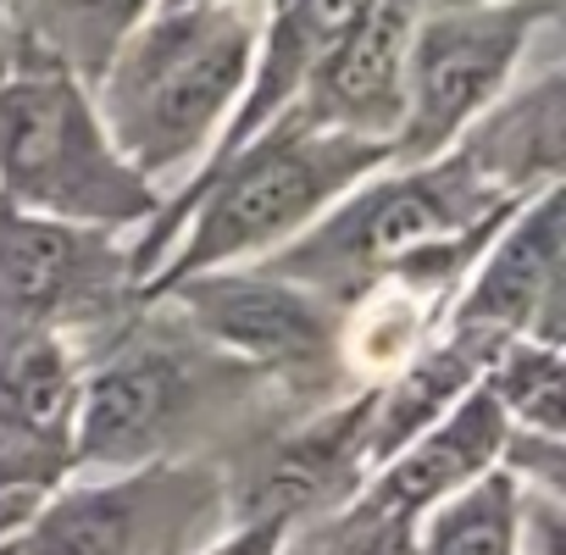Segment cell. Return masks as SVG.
<instances>
[{
  "label": "cell",
  "mask_w": 566,
  "mask_h": 555,
  "mask_svg": "<svg viewBox=\"0 0 566 555\" xmlns=\"http://www.w3.org/2000/svg\"><path fill=\"white\" fill-rule=\"evenodd\" d=\"M295 555H417V522L378 516V511H361L356 500H345L334 516L306 522Z\"/></svg>",
  "instance_id": "cell-20"
},
{
  "label": "cell",
  "mask_w": 566,
  "mask_h": 555,
  "mask_svg": "<svg viewBox=\"0 0 566 555\" xmlns=\"http://www.w3.org/2000/svg\"><path fill=\"white\" fill-rule=\"evenodd\" d=\"M373 400H378V389H361V395L317 411L295 433L272 439L244 467V483L233 494L239 522L244 516H266V522H283V527H306V522L334 516L367 483Z\"/></svg>",
  "instance_id": "cell-12"
},
{
  "label": "cell",
  "mask_w": 566,
  "mask_h": 555,
  "mask_svg": "<svg viewBox=\"0 0 566 555\" xmlns=\"http://www.w3.org/2000/svg\"><path fill=\"white\" fill-rule=\"evenodd\" d=\"M189 7H239V0H156V12H189Z\"/></svg>",
  "instance_id": "cell-22"
},
{
  "label": "cell",
  "mask_w": 566,
  "mask_h": 555,
  "mask_svg": "<svg viewBox=\"0 0 566 555\" xmlns=\"http://www.w3.org/2000/svg\"><path fill=\"white\" fill-rule=\"evenodd\" d=\"M217 516V478L189 461H150L112 483L56 489L7 555H172Z\"/></svg>",
  "instance_id": "cell-8"
},
{
  "label": "cell",
  "mask_w": 566,
  "mask_h": 555,
  "mask_svg": "<svg viewBox=\"0 0 566 555\" xmlns=\"http://www.w3.org/2000/svg\"><path fill=\"white\" fill-rule=\"evenodd\" d=\"M0 7H7V0H0Z\"/></svg>",
  "instance_id": "cell-24"
},
{
  "label": "cell",
  "mask_w": 566,
  "mask_h": 555,
  "mask_svg": "<svg viewBox=\"0 0 566 555\" xmlns=\"http://www.w3.org/2000/svg\"><path fill=\"white\" fill-rule=\"evenodd\" d=\"M555 18V0H505V7H461L433 0L406 51L400 128L389 139V167H422L444 156L505 90L538 23Z\"/></svg>",
  "instance_id": "cell-6"
},
{
  "label": "cell",
  "mask_w": 566,
  "mask_h": 555,
  "mask_svg": "<svg viewBox=\"0 0 566 555\" xmlns=\"http://www.w3.org/2000/svg\"><path fill=\"white\" fill-rule=\"evenodd\" d=\"M500 345L505 339H489V334H444L439 345L417 350L389 384H378L373 428H367V478L389 455H400L422 428H433L467 389H478Z\"/></svg>",
  "instance_id": "cell-17"
},
{
  "label": "cell",
  "mask_w": 566,
  "mask_h": 555,
  "mask_svg": "<svg viewBox=\"0 0 566 555\" xmlns=\"http://www.w3.org/2000/svg\"><path fill=\"white\" fill-rule=\"evenodd\" d=\"M156 301H178L189 334L222 350L228 362L250 367L255 378L272 373L312 389L345 362V312L266 266H217L161 290Z\"/></svg>",
  "instance_id": "cell-7"
},
{
  "label": "cell",
  "mask_w": 566,
  "mask_h": 555,
  "mask_svg": "<svg viewBox=\"0 0 566 555\" xmlns=\"http://www.w3.org/2000/svg\"><path fill=\"white\" fill-rule=\"evenodd\" d=\"M500 200H527L560 184L566 156V78L544 73L522 95L489 106L455 145H450Z\"/></svg>",
  "instance_id": "cell-16"
},
{
  "label": "cell",
  "mask_w": 566,
  "mask_h": 555,
  "mask_svg": "<svg viewBox=\"0 0 566 555\" xmlns=\"http://www.w3.org/2000/svg\"><path fill=\"white\" fill-rule=\"evenodd\" d=\"M255 373L211 350L206 339H150L134 334L84 378L78 395V444L73 467H150L178 450L222 395Z\"/></svg>",
  "instance_id": "cell-5"
},
{
  "label": "cell",
  "mask_w": 566,
  "mask_h": 555,
  "mask_svg": "<svg viewBox=\"0 0 566 555\" xmlns=\"http://www.w3.org/2000/svg\"><path fill=\"white\" fill-rule=\"evenodd\" d=\"M384 167H389V145L378 139L295 128L277 117L206 184H189L172 206H156L139 250L128 255L134 284L145 301H156L184 278L290 244L339 195H350L361 178Z\"/></svg>",
  "instance_id": "cell-1"
},
{
  "label": "cell",
  "mask_w": 566,
  "mask_h": 555,
  "mask_svg": "<svg viewBox=\"0 0 566 555\" xmlns=\"http://www.w3.org/2000/svg\"><path fill=\"white\" fill-rule=\"evenodd\" d=\"M461 7H505V0H461Z\"/></svg>",
  "instance_id": "cell-23"
},
{
  "label": "cell",
  "mask_w": 566,
  "mask_h": 555,
  "mask_svg": "<svg viewBox=\"0 0 566 555\" xmlns=\"http://www.w3.org/2000/svg\"><path fill=\"white\" fill-rule=\"evenodd\" d=\"M483 389L500 400L516 433H555L560 439V345L549 339H505L483 373Z\"/></svg>",
  "instance_id": "cell-19"
},
{
  "label": "cell",
  "mask_w": 566,
  "mask_h": 555,
  "mask_svg": "<svg viewBox=\"0 0 566 555\" xmlns=\"http://www.w3.org/2000/svg\"><path fill=\"white\" fill-rule=\"evenodd\" d=\"M0 200L106 233L161 206L156 184L117 156L90 84L34 40L0 62Z\"/></svg>",
  "instance_id": "cell-3"
},
{
  "label": "cell",
  "mask_w": 566,
  "mask_h": 555,
  "mask_svg": "<svg viewBox=\"0 0 566 555\" xmlns=\"http://www.w3.org/2000/svg\"><path fill=\"white\" fill-rule=\"evenodd\" d=\"M128 255L106 228H73L0 200V345L62 339L123 301Z\"/></svg>",
  "instance_id": "cell-9"
},
{
  "label": "cell",
  "mask_w": 566,
  "mask_h": 555,
  "mask_svg": "<svg viewBox=\"0 0 566 555\" xmlns=\"http://www.w3.org/2000/svg\"><path fill=\"white\" fill-rule=\"evenodd\" d=\"M511 206H522V200H500L455 150H444L422 167H395L384 178H361L312 228H301L290 244H277L266 255V272L290 278V284L350 312L411 250L455 239L467 228H483V222L505 217Z\"/></svg>",
  "instance_id": "cell-4"
},
{
  "label": "cell",
  "mask_w": 566,
  "mask_h": 555,
  "mask_svg": "<svg viewBox=\"0 0 566 555\" xmlns=\"http://www.w3.org/2000/svg\"><path fill=\"white\" fill-rule=\"evenodd\" d=\"M505 439H511V422H505L500 400L478 384L433 428H422L400 455H389L350 500L361 511H378V516L422 522L439 500H450L455 489L478 483L489 467H500Z\"/></svg>",
  "instance_id": "cell-15"
},
{
  "label": "cell",
  "mask_w": 566,
  "mask_h": 555,
  "mask_svg": "<svg viewBox=\"0 0 566 555\" xmlns=\"http://www.w3.org/2000/svg\"><path fill=\"white\" fill-rule=\"evenodd\" d=\"M255 56V18L239 7L150 12L95 78V112L117 156L156 184L222 134Z\"/></svg>",
  "instance_id": "cell-2"
},
{
  "label": "cell",
  "mask_w": 566,
  "mask_h": 555,
  "mask_svg": "<svg viewBox=\"0 0 566 555\" xmlns=\"http://www.w3.org/2000/svg\"><path fill=\"white\" fill-rule=\"evenodd\" d=\"M0 555H7V549H0Z\"/></svg>",
  "instance_id": "cell-25"
},
{
  "label": "cell",
  "mask_w": 566,
  "mask_h": 555,
  "mask_svg": "<svg viewBox=\"0 0 566 555\" xmlns=\"http://www.w3.org/2000/svg\"><path fill=\"white\" fill-rule=\"evenodd\" d=\"M78 395L84 373L67 339L0 345V544L18 538L78 472Z\"/></svg>",
  "instance_id": "cell-10"
},
{
  "label": "cell",
  "mask_w": 566,
  "mask_h": 555,
  "mask_svg": "<svg viewBox=\"0 0 566 555\" xmlns=\"http://www.w3.org/2000/svg\"><path fill=\"white\" fill-rule=\"evenodd\" d=\"M373 0H272L266 7V23L255 34V56H250V73H244V90L200 167L195 184H206L222 161H233L250 139H261L283 112H290L306 84L323 73V62L345 45V34L361 23V12Z\"/></svg>",
  "instance_id": "cell-14"
},
{
  "label": "cell",
  "mask_w": 566,
  "mask_h": 555,
  "mask_svg": "<svg viewBox=\"0 0 566 555\" xmlns=\"http://www.w3.org/2000/svg\"><path fill=\"white\" fill-rule=\"evenodd\" d=\"M283 544H290V527H283V522L244 516L233 533H222V538L206 544L200 555H283Z\"/></svg>",
  "instance_id": "cell-21"
},
{
  "label": "cell",
  "mask_w": 566,
  "mask_h": 555,
  "mask_svg": "<svg viewBox=\"0 0 566 555\" xmlns=\"http://www.w3.org/2000/svg\"><path fill=\"white\" fill-rule=\"evenodd\" d=\"M450 334L560 345V184L527 195L478 250Z\"/></svg>",
  "instance_id": "cell-11"
},
{
  "label": "cell",
  "mask_w": 566,
  "mask_h": 555,
  "mask_svg": "<svg viewBox=\"0 0 566 555\" xmlns=\"http://www.w3.org/2000/svg\"><path fill=\"white\" fill-rule=\"evenodd\" d=\"M516 516L522 483L505 467H489L417 522V555H516Z\"/></svg>",
  "instance_id": "cell-18"
},
{
  "label": "cell",
  "mask_w": 566,
  "mask_h": 555,
  "mask_svg": "<svg viewBox=\"0 0 566 555\" xmlns=\"http://www.w3.org/2000/svg\"><path fill=\"white\" fill-rule=\"evenodd\" d=\"M433 0H373L345 45L323 62L306 95L283 112L295 128H328L389 145L400 128V90H406V51Z\"/></svg>",
  "instance_id": "cell-13"
}]
</instances>
